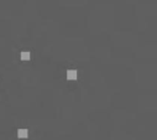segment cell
I'll list each match as a JSON object with an SVG mask.
<instances>
[{"mask_svg": "<svg viewBox=\"0 0 157 140\" xmlns=\"http://www.w3.org/2000/svg\"><path fill=\"white\" fill-rule=\"evenodd\" d=\"M67 79H69V81H74V79H77V71L76 69H69V71L67 72Z\"/></svg>", "mask_w": 157, "mask_h": 140, "instance_id": "cell-1", "label": "cell"}, {"mask_svg": "<svg viewBox=\"0 0 157 140\" xmlns=\"http://www.w3.org/2000/svg\"><path fill=\"white\" fill-rule=\"evenodd\" d=\"M17 137L21 138V139H26L29 137V130L27 129H20L19 132H17Z\"/></svg>", "mask_w": 157, "mask_h": 140, "instance_id": "cell-2", "label": "cell"}, {"mask_svg": "<svg viewBox=\"0 0 157 140\" xmlns=\"http://www.w3.org/2000/svg\"><path fill=\"white\" fill-rule=\"evenodd\" d=\"M20 58L22 60V61H29V60L31 58V55H30V52H27V51H26V52L24 51V52H21Z\"/></svg>", "mask_w": 157, "mask_h": 140, "instance_id": "cell-3", "label": "cell"}]
</instances>
